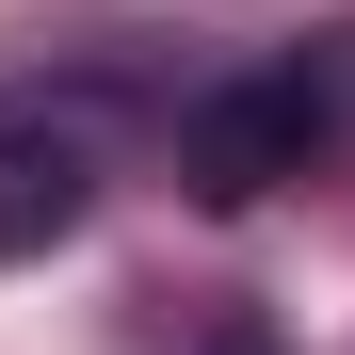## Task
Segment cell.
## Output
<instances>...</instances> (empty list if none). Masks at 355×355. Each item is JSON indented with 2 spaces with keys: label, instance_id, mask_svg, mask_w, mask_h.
Listing matches in <instances>:
<instances>
[{
  "label": "cell",
  "instance_id": "7a4b0ae2",
  "mask_svg": "<svg viewBox=\"0 0 355 355\" xmlns=\"http://www.w3.org/2000/svg\"><path fill=\"white\" fill-rule=\"evenodd\" d=\"M97 210V130L49 97H0V259H49Z\"/></svg>",
  "mask_w": 355,
  "mask_h": 355
},
{
  "label": "cell",
  "instance_id": "3957f363",
  "mask_svg": "<svg viewBox=\"0 0 355 355\" xmlns=\"http://www.w3.org/2000/svg\"><path fill=\"white\" fill-rule=\"evenodd\" d=\"M162 355H275V323H259V307H178Z\"/></svg>",
  "mask_w": 355,
  "mask_h": 355
},
{
  "label": "cell",
  "instance_id": "6da1fadb",
  "mask_svg": "<svg viewBox=\"0 0 355 355\" xmlns=\"http://www.w3.org/2000/svg\"><path fill=\"white\" fill-rule=\"evenodd\" d=\"M323 146H339L323 81H307V65H243V81H210L194 113H178V194H194V210H259V194H291Z\"/></svg>",
  "mask_w": 355,
  "mask_h": 355
}]
</instances>
